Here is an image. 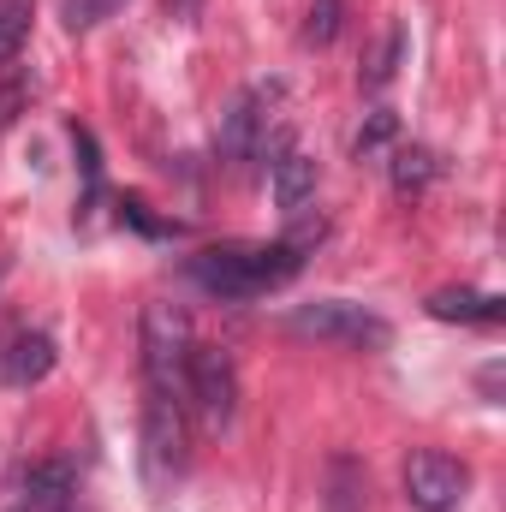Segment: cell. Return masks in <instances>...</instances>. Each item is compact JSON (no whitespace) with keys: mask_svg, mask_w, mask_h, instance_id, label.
<instances>
[{"mask_svg":"<svg viewBox=\"0 0 506 512\" xmlns=\"http://www.w3.org/2000/svg\"><path fill=\"white\" fill-rule=\"evenodd\" d=\"M126 0H66V24L72 30H90V24H102V18H114Z\"/></svg>","mask_w":506,"mask_h":512,"instance_id":"d6986e66","label":"cell"},{"mask_svg":"<svg viewBox=\"0 0 506 512\" xmlns=\"http://www.w3.org/2000/svg\"><path fill=\"white\" fill-rule=\"evenodd\" d=\"M340 36V0H310V18H304V48H328Z\"/></svg>","mask_w":506,"mask_h":512,"instance_id":"e0dca14e","label":"cell"},{"mask_svg":"<svg viewBox=\"0 0 506 512\" xmlns=\"http://www.w3.org/2000/svg\"><path fill=\"white\" fill-rule=\"evenodd\" d=\"M286 328L298 340H322V346H352V352H381L393 340V328L381 322L376 310L352 304V298H316V304H298L286 316Z\"/></svg>","mask_w":506,"mask_h":512,"instance_id":"7a4b0ae2","label":"cell"},{"mask_svg":"<svg viewBox=\"0 0 506 512\" xmlns=\"http://www.w3.org/2000/svg\"><path fill=\"white\" fill-rule=\"evenodd\" d=\"M197 6H203V0H167V12H173V18H197Z\"/></svg>","mask_w":506,"mask_h":512,"instance_id":"ffe728a7","label":"cell"},{"mask_svg":"<svg viewBox=\"0 0 506 512\" xmlns=\"http://www.w3.org/2000/svg\"><path fill=\"white\" fill-rule=\"evenodd\" d=\"M393 137H399V120H393V108H370V120L358 126V137H352V155H358V161H364V155H381Z\"/></svg>","mask_w":506,"mask_h":512,"instance_id":"2e32d148","label":"cell"},{"mask_svg":"<svg viewBox=\"0 0 506 512\" xmlns=\"http://www.w3.org/2000/svg\"><path fill=\"white\" fill-rule=\"evenodd\" d=\"M120 215H126L137 233H149V239H173V233H179V221H155L143 197H126V203H120Z\"/></svg>","mask_w":506,"mask_h":512,"instance_id":"ac0fdd59","label":"cell"},{"mask_svg":"<svg viewBox=\"0 0 506 512\" xmlns=\"http://www.w3.org/2000/svg\"><path fill=\"white\" fill-rule=\"evenodd\" d=\"M185 411H197V423L209 435H221L239 411V364L221 346H191L185 358Z\"/></svg>","mask_w":506,"mask_h":512,"instance_id":"277c9868","label":"cell"},{"mask_svg":"<svg viewBox=\"0 0 506 512\" xmlns=\"http://www.w3.org/2000/svg\"><path fill=\"white\" fill-rule=\"evenodd\" d=\"M30 18H36V0H0V66L30 42Z\"/></svg>","mask_w":506,"mask_h":512,"instance_id":"9a60e30c","label":"cell"},{"mask_svg":"<svg viewBox=\"0 0 506 512\" xmlns=\"http://www.w3.org/2000/svg\"><path fill=\"white\" fill-rule=\"evenodd\" d=\"M268 179H274V209H280V215H298V209L316 197V161H310L304 149H292V143L274 149Z\"/></svg>","mask_w":506,"mask_h":512,"instance_id":"ba28073f","label":"cell"},{"mask_svg":"<svg viewBox=\"0 0 506 512\" xmlns=\"http://www.w3.org/2000/svg\"><path fill=\"white\" fill-rule=\"evenodd\" d=\"M256 149H262V108H256V90H245L221 114V155L227 161H251Z\"/></svg>","mask_w":506,"mask_h":512,"instance_id":"9c48e42d","label":"cell"},{"mask_svg":"<svg viewBox=\"0 0 506 512\" xmlns=\"http://www.w3.org/2000/svg\"><path fill=\"white\" fill-rule=\"evenodd\" d=\"M66 495H72V465L66 459H48V465L24 471V507H36V512L66 507Z\"/></svg>","mask_w":506,"mask_h":512,"instance_id":"7c38bea8","label":"cell"},{"mask_svg":"<svg viewBox=\"0 0 506 512\" xmlns=\"http://www.w3.org/2000/svg\"><path fill=\"white\" fill-rule=\"evenodd\" d=\"M185 471V399L143 387V477L149 489H167Z\"/></svg>","mask_w":506,"mask_h":512,"instance_id":"5b68a950","label":"cell"},{"mask_svg":"<svg viewBox=\"0 0 506 512\" xmlns=\"http://www.w3.org/2000/svg\"><path fill=\"white\" fill-rule=\"evenodd\" d=\"M54 364H60V352H54V340H48L42 328L12 334V340H6V352H0V376H6V387L48 382V376H54Z\"/></svg>","mask_w":506,"mask_h":512,"instance_id":"52a82bcc","label":"cell"},{"mask_svg":"<svg viewBox=\"0 0 506 512\" xmlns=\"http://www.w3.org/2000/svg\"><path fill=\"white\" fill-rule=\"evenodd\" d=\"M399 60H405V24H387V30H381V42H376V54L364 60V84H370V90L393 84Z\"/></svg>","mask_w":506,"mask_h":512,"instance_id":"5bb4252c","label":"cell"},{"mask_svg":"<svg viewBox=\"0 0 506 512\" xmlns=\"http://www.w3.org/2000/svg\"><path fill=\"white\" fill-rule=\"evenodd\" d=\"M387 173H393V191H399V197H417V191H429V179L441 173V155L423 149V143H399L393 161H387Z\"/></svg>","mask_w":506,"mask_h":512,"instance_id":"8fae6325","label":"cell"},{"mask_svg":"<svg viewBox=\"0 0 506 512\" xmlns=\"http://www.w3.org/2000/svg\"><path fill=\"white\" fill-rule=\"evenodd\" d=\"M465 489H471V471H465L453 453L423 447V453L405 459V501L417 512H453L465 501Z\"/></svg>","mask_w":506,"mask_h":512,"instance_id":"8992f818","label":"cell"},{"mask_svg":"<svg viewBox=\"0 0 506 512\" xmlns=\"http://www.w3.org/2000/svg\"><path fill=\"white\" fill-rule=\"evenodd\" d=\"M310 239H274V245H215V251H197L185 262V274L215 292V298H256V292H274L286 286L298 268H304Z\"/></svg>","mask_w":506,"mask_h":512,"instance_id":"6da1fadb","label":"cell"},{"mask_svg":"<svg viewBox=\"0 0 506 512\" xmlns=\"http://www.w3.org/2000/svg\"><path fill=\"white\" fill-rule=\"evenodd\" d=\"M6 274H12V256H0V280H6Z\"/></svg>","mask_w":506,"mask_h":512,"instance_id":"44dd1931","label":"cell"},{"mask_svg":"<svg viewBox=\"0 0 506 512\" xmlns=\"http://www.w3.org/2000/svg\"><path fill=\"white\" fill-rule=\"evenodd\" d=\"M358 507H364V471H358V459H334L322 512H358Z\"/></svg>","mask_w":506,"mask_h":512,"instance_id":"4fadbf2b","label":"cell"},{"mask_svg":"<svg viewBox=\"0 0 506 512\" xmlns=\"http://www.w3.org/2000/svg\"><path fill=\"white\" fill-rule=\"evenodd\" d=\"M429 316L435 322H483V328H495L506 316V298H495V292H435L429 298Z\"/></svg>","mask_w":506,"mask_h":512,"instance_id":"30bf717a","label":"cell"},{"mask_svg":"<svg viewBox=\"0 0 506 512\" xmlns=\"http://www.w3.org/2000/svg\"><path fill=\"white\" fill-rule=\"evenodd\" d=\"M197 334L179 304H149L143 310V387L149 393H179L185 399V358Z\"/></svg>","mask_w":506,"mask_h":512,"instance_id":"3957f363","label":"cell"}]
</instances>
